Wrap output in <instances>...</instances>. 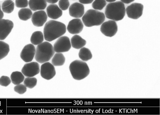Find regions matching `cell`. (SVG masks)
I'll return each mask as SVG.
<instances>
[{
  "instance_id": "obj_1",
  "label": "cell",
  "mask_w": 160,
  "mask_h": 115,
  "mask_svg": "<svg viewBox=\"0 0 160 115\" xmlns=\"http://www.w3.org/2000/svg\"><path fill=\"white\" fill-rule=\"evenodd\" d=\"M65 25L60 22L50 20L45 24L43 29L45 40L50 42L59 38L66 33Z\"/></svg>"
},
{
  "instance_id": "obj_2",
  "label": "cell",
  "mask_w": 160,
  "mask_h": 115,
  "mask_svg": "<svg viewBox=\"0 0 160 115\" xmlns=\"http://www.w3.org/2000/svg\"><path fill=\"white\" fill-rule=\"evenodd\" d=\"M125 13L124 3L121 1H117L109 3L107 5L104 14L107 18L115 21L123 19Z\"/></svg>"
},
{
  "instance_id": "obj_3",
  "label": "cell",
  "mask_w": 160,
  "mask_h": 115,
  "mask_svg": "<svg viewBox=\"0 0 160 115\" xmlns=\"http://www.w3.org/2000/svg\"><path fill=\"white\" fill-rule=\"evenodd\" d=\"M54 53L52 44L48 42H44L37 46L35 58L37 61L40 63H44L51 59Z\"/></svg>"
},
{
  "instance_id": "obj_4",
  "label": "cell",
  "mask_w": 160,
  "mask_h": 115,
  "mask_svg": "<svg viewBox=\"0 0 160 115\" xmlns=\"http://www.w3.org/2000/svg\"><path fill=\"white\" fill-rule=\"evenodd\" d=\"M105 19V16L103 13L95 9H90L83 14L82 20L86 27H91L101 25Z\"/></svg>"
},
{
  "instance_id": "obj_5",
  "label": "cell",
  "mask_w": 160,
  "mask_h": 115,
  "mask_svg": "<svg viewBox=\"0 0 160 115\" xmlns=\"http://www.w3.org/2000/svg\"><path fill=\"white\" fill-rule=\"evenodd\" d=\"M69 69L73 78L77 80L83 79L90 73V70L87 64L79 60L72 62L69 65Z\"/></svg>"
},
{
  "instance_id": "obj_6",
  "label": "cell",
  "mask_w": 160,
  "mask_h": 115,
  "mask_svg": "<svg viewBox=\"0 0 160 115\" xmlns=\"http://www.w3.org/2000/svg\"><path fill=\"white\" fill-rule=\"evenodd\" d=\"M143 5L139 3H133L126 8V13L128 17L130 18L137 19L140 17L143 13Z\"/></svg>"
},
{
  "instance_id": "obj_7",
  "label": "cell",
  "mask_w": 160,
  "mask_h": 115,
  "mask_svg": "<svg viewBox=\"0 0 160 115\" xmlns=\"http://www.w3.org/2000/svg\"><path fill=\"white\" fill-rule=\"evenodd\" d=\"M53 48L56 53H62L68 51L71 47L69 38L66 36H61L54 44Z\"/></svg>"
},
{
  "instance_id": "obj_8",
  "label": "cell",
  "mask_w": 160,
  "mask_h": 115,
  "mask_svg": "<svg viewBox=\"0 0 160 115\" xmlns=\"http://www.w3.org/2000/svg\"><path fill=\"white\" fill-rule=\"evenodd\" d=\"M118 27L116 22L110 20L103 22L100 27V31L105 36L112 37L117 32Z\"/></svg>"
},
{
  "instance_id": "obj_9",
  "label": "cell",
  "mask_w": 160,
  "mask_h": 115,
  "mask_svg": "<svg viewBox=\"0 0 160 115\" xmlns=\"http://www.w3.org/2000/svg\"><path fill=\"white\" fill-rule=\"evenodd\" d=\"M21 71L25 76L32 77L39 73V65L38 63L36 62L26 63L22 67Z\"/></svg>"
},
{
  "instance_id": "obj_10",
  "label": "cell",
  "mask_w": 160,
  "mask_h": 115,
  "mask_svg": "<svg viewBox=\"0 0 160 115\" xmlns=\"http://www.w3.org/2000/svg\"><path fill=\"white\" fill-rule=\"evenodd\" d=\"M14 26L13 22L9 19H0V40L5 39L11 32Z\"/></svg>"
},
{
  "instance_id": "obj_11",
  "label": "cell",
  "mask_w": 160,
  "mask_h": 115,
  "mask_svg": "<svg viewBox=\"0 0 160 115\" xmlns=\"http://www.w3.org/2000/svg\"><path fill=\"white\" fill-rule=\"evenodd\" d=\"M40 71L41 76L48 80L53 78L56 74L54 65L49 62L43 63L41 66Z\"/></svg>"
},
{
  "instance_id": "obj_12",
  "label": "cell",
  "mask_w": 160,
  "mask_h": 115,
  "mask_svg": "<svg viewBox=\"0 0 160 115\" xmlns=\"http://www.w3.org/2000/svg\"><path fill=\"white\" fill-rule=\"evenodd\" d=\"M36 49L32 44L26 45L22 50L20 56L21 59L26 62L31 61L35 54Z\"/></svg>"
},
{
  "instance_id": "obj_13",
  "label": "cell",
  "mask_w": 160,
  "mask_h": 115,
  "mask_svg": "<svg viewBox=\"0 0 160 115\" xmlns=\"http://www.w3.org/2000/svg\"><path fill=\"white\" fill-rule=\"evenodd\" d=\"M33 25L38 27L42 26L46 22L48 16L43 10H40L35 12L31 17Z\"/></svg>"
},
{
  "instance_id": "obj_14",
  "label": "cell",
  "mask_w": 160,
  "mask_h": 115,
  "mask_svg": "<svg viewBox=\"0 0 160 115\" xmlns=\"http://www.w3.org/2000/svg\"><path fill=\"white\" fill-rule=\"evenodd\" d=\"M83 24L80 19L74 18L70 20L67 26L68 31L72 34H77L81 33L83 29Z\"/></svg>"
},
{
  "instance_id": "obj_15",
  "label": "cell",
  "mask_w": 160,
  "mask_h": 115,
  "mask_svg": "<svg viewBox=\"0 0 160 115\" xmlns=\"http://www.w3.org/2000/svg\"><path fill=\"white\" fill-rule=\"evenodd\" d=\"M70 15L76 18L82 17L84 13V7L83 4L76 2L72 4L69 7Z\"/></svg>"
},
{
  "instance_id": "obj_16",
  "label": "cell",
  "mask_w": 160,
  "mask_h": 115,
  "mask_svg": "<svg viewBox=\"0 0 160 115\" xmlns=\"http://www.w3.org/2000/svg\"><path fill=\"white\" fill-rule=\"evenodd\" d=\"M47 15L49 18L56 19L61 17L62 12L56 4H51L49 5L46 9Z\"/></svg>"
},
{
  "instance_id": "obj_17",
  "label": "cell",
  "mask_w": 160,
  "mask_h": 115,
  "mask_svg": "<svg viewBox=\"0 0 160 115\" xmlns=\"http://www.w3.org/2000/svg\"><path fill=\"white\" fill-rule=\"evenodd\" d=\"M28 5L31 10L36 11L45 9L47 3L46 0H29Z\"/></svg>"
},
{
  "instance_id": "obj_18",
  "label": "cell",
  "mask_w": 160,
  "mask_h": 115,
  "mask_svg": "<svg viewBox=\"0 0 160 115\" xmlns=\"http://www.w3.org/2000/svg\"><path fill=\"white\" fill-rule=\"evenodd\" d=\"M70 42L72 47L77 49L81 48L86 44L85 40L77 34L74 35L72 37Z\"/></svg>"
},
{
  "instance_id": "obj_19",
  "label": "cell",
  "mask_w": 160,
  "mask_h": 115,
  "mask_svg": "<svg viewBox=\"0 0 160 115\" xmlns=\"http://www.w3.org/2000/svg\"><path fill=\"white\" fill-rule=\"evenodd\" d=\"M44 37L42 32L36 31L32 34L30 38V41L33 45H38L42 42Z\"/></svg>"
},
{
  "instance_id": "obj_20",
  "label": "cell",
  "mask_w": 160,
  "mask_h": 115,
  "mask_svg": "<svg viewBox=\"0 0 160 115\" xmlns=\"http://www.w3.org/2000/svg\"><path fill=\"white\" fill-rule=\"evenodd\" d=\"M11 81L15 85H17L22 82L24 79L23 74L20 72L15 71L12 72L10 76Z\"/></svg>"
},
{
  "instance_id": "obj_21",
  "label": "cell",
  "mask_w": 160,
  "mask_h": 115,
  "mask_svg": "<svg viewBox=\"0 0 160 115\" xmlns=\"http://www.w3.org/2000/svg\"><path fill=\"white\" fill-rule=\"evenodd\" d=\"M18 16L19 19L23 21H27L32 17V13L30 9L22 8L18 12Z\"/></svg>"
},
{
  "instance_id": "obj_22",
  "label": "cell",
  "mask_w": 160,
  "mask_h": 115,
  "mask_svg": "<svg viewBox=\"0 0 160 115\" xmlns=\"http://www.w3.org/2000/svg\"><path fill=\"white\" fill-rule=\"evenodd\" d=\"M65 61V58L61 53L55 54L52 60V64L55 66H60L63 65Z\"/></svg>"
},
{
  "instance_id": "obj_23",
  "label": "cell",
  "mask_w": 160,
  "mask_h": 115,
  "mask_svg": "<svg viewBox=\"0 0 160 115\" xmlns=\"http://www.w3.org/2000/svg\"><path fill=\"white\" fill-rule=\"evenodd\" d=\"M78 56L83 61H87L92 57V55L90 50L85 47L81 48Z\"/></svg>"
},
{
  "instance_id": "obj_24",
  "label": "cell",
  "mask_w": 160,
  "mask_h": 115,
  "mask_svg": "<svg viewBox=\"0 0 160 115\" xmlns=\"http://www.w3.org/2000/svg\"><path fill=\"white\" fill-rule=\"evenodd\" d=\"M14 3L12 0H5L2 5V9L3 12L10 13H12L14 9Z\"/></svg>"
},
{
  "instance_id": "obj_25",
  "label": "cell",
  "mask_w": 160,
  "mask_h": 115,
  "mask_svg": "<svg viewBox=\"0 0 160 115\" xmlns=\"http://www.w3.org/2000/svg\"><path fill=\"white\" fill-rule=\"evenodd\" d=\"M9 51V44L4 41L0 40V60L7 56Z\"/></svg>"
},
{
  "instance_id": "obj_26",
  "label": "cell",
  "mask_w": 160,
  "mask_h": 115,
  "mask_svg": "<svg viewBox=\"0 0 160 115\" xmlns=\"http://www.w3.org/2000/svg\"><path fill=\"white\" fill-rule=\"evenodd\" d=\"M37 81V80L35 77H27L24 79L23 83L26 87L31 89L36 86Z\"/></svg>"
},
{
  "instance_id": "obj_27",
  "label": "cell",
  "mask_w": 160,
  "mask_h": 115,
  "mask_svg": "<svg viewBox=\"0 0 160 115\" xmlns=\"http://www.w3.org/2000/svg\"><path fill=\"white\" fill-rule=\"evenodd\" d=\"M106 4L105 0H95L92 3V7L94 9L101 10L103 9Z\"/></svg>"
},
{
  "instance_id": "obj_28",
  "label": "cell",
  "mask_w": 160,
  "mask_h": 115,
  "mask_svg": "<svg viewBox=\"0 0 160 115\" xmlns=\"http://www.w3.org/2000/svg\"><path fill=\"white\" fill-rule=\"evenodd\" d=\"M14 91L16 92L22 94L26 92L27 91L26 87L22 84L16 85L14 88Z\"/></svg>"
},
{
  "instance_id": "obj_29",
  "label": "cell",
  "mask_w": 160,
  "mask_h": 115,
  "mask_svg": "<svg viewBox=\"0 0 160 115\" xmlns=\"http://www.w3.org/2000/svg\"><path fill=\"white\" fill-rule=\"evenodd\" d=\"M59 7L62 10H66L69 8L70 3L68 0H59L58 2Z\"/></svg>"
},
{
  "instance_id": "obj_30",
  "label": "cell",
  "mask_w": 160,
  "mask_h": 115,
  "mask_svg": "<svg viewBox=\"0 0 160 115\" xmlns=\"http://www.w3.org/2000/svg\"><path fill=\"white\" fill-rule=\"evenodd\" d=\"M11 82V80L8 76H2L0 78V85L2 86H7Z\"/></svg>"
},
{
  "instance_id": "obj_31",
  "label": "cell",
  "mask_w": 160,
  "mask_h": 115,
  "mask_svg": "<svg viewBox=\"0 0 160 115\" xmlns=\"http://www.w3.org/2000/svg\"><path fill=\"white\" fill-rule=\"evenodd\" d=\"M28 5V0H15V5L17 8H24L27 7Z\"/></svg>"
},
{
  "instance_id": "obj_32",
  "label": "cell",
  "mask_w": 160,
  "mask_h": 115,
  "mask_svg": "<svg viewBox=\"0 0 160 115\" xmlns=\"http://www.w3.org/2000/svg\"><path fill=\"white\" fill-rule=\"evenodd\" d=\"M94 0H79V2L82 4H88L92 3Z\"/></svg>"
},
{
  "instance_id": "obj_33",
  "label": "cell",
  "mask_w": 160,
  "mask_h": 115,
  "mask_svg": "<svg viewBox=\"0 0 160 115\" xmlns=\"http://www.w3.org/2000/svg\"><path fill=\"white\" fill-rule=\"evenodd\" d=\"M135 0H120L124 3L128 4L134 1Z\"/></svg>"
},
{
  "instance_id": "obj_34",
  "label": "cell",
  "mask_w": 160,
  "mask_h": 115,
  "mask_svg": "<svg viewBox=\"0 0 160 115\" xmlns=\"http://www.w3.org/2000/svg\"><path fill=\"white\" fill-rule=\"evenodd\" d=\"M59 0H46L47 2L51 3L54 4L57 3Z\"/></svg>"
},
{
  "instance_id": "obj_35",
  "label": "cell",
  "mask_w": 160,
  "mask_h": 115,
  "mask_svg": "<svg viewBox=\"0 0 160 115\" xmlns=\"http://www.w3.org/2000/svg\"><path fill=\"white\" fill-rule=\"evenodd\" d=\"M4 16V14L3 12L1 9V7L0 4V19L3 18Z\"/></svg>"
},
{
  "instance_id": "obj_36",
  "label": "cell",
  "mask_w": 160,
  "mask_h": 115,
  "mask_svg": "<svg viewBox=\"0 0 160 115\" xmlns=\"http://www.w3.org/2000/svg\"><path fill=\"white\" fill-rule=\"evenodd\" d=\"M106 2H108L111 3L115 2L116 0H105Z\"/></svg>"
}]
</instances>
